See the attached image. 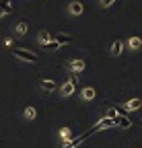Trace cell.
I'll return each instance as SVG.
<instances>
[{"mask_svg": "<svg viewBox=\"0 0 142 148\" xmlns=\"http://www.w3.org/2000/svg\"><path fill=\"white\" fill-rule=\"evenodd\" d=\"M95 132H93V127L88 130V132H84V134H80V136H76V138H72V140H68V142H62V148H76L78 144H82L88 136H93Z\"/></svg>", "mask_w": 142, "mask_h": 148, "instance_id": "1", "label": "cell"}, {"mask_svg": "<svg viewBox=\"0 0 142 148\" xmlns=\"http://www.w3.org/2000/svg\"><path fill=\"white\" fill-rule=\"evenodd\" d=\"M12 53L16 56V58H21V60H25V62H33V64L39 60L37 53H33V51H29V49H21V47H14Z\"/></svg>", "mask_w": 142, "mask_h": 148, "instance_id": "2", "label": "cell"}, {"mask_svg": "<svg viewBox=\"0 0 142 148\" xmlns=\"http://www.w3.org/2000/svg\"><path fill=\"white\" fill-rule=\"evenodd\" d=\"M76 74H72V76H70L68 78V82H64V86H62V95L64 97H70V95H72V92L76 90Z\"/></svg>", "mask_w": 142, "mask_h": 148, "instance_id": "3", "label": "cell"}, {"mask_svg": "<svg viewBox=\"0 0 142 148\" xmlns=\"http://www.w3.org/2000/svg\"><path fill=\"white\" fill-rule=\"evenodd\" d=\"M113 125H115V121H113L111 117L105 115L103 119H99V121L93 125V132H99V130H105V127H113Z\"/></svg>", "mask_w": 142, "mask_h": 148, "instance_id": "4", "label": "cell"}, {"mask_svg": "<svg viewBox=\"0 0 142 148\" xmlns=\"http://www.w3.org/2000/svg\"><path fill=\"white\" fill-rule=\"evenodd\" d=\"M115 125H117V127H121V130H128V127L132 125V121H130L128 117H123V115H117V119H115Z\"/></svg>", "mask_w": 142, "mask_h": 148, "instance_id": "5", "label": "cell"}, {"mask_svg": "<svg viewBox=\"0 0 142 148\" xmlns=\"http://www.w3.org/2000/svg\"><path fill=\"white\" fill-rule=\"evenodd\" d=\"M121 51H123V43H121L119 39H115V41H113V45H111V53L117 58V56H121Z\"/></svg>", "mask_w": 142, "mask_h": 148, "instance_id": "6", "label": "cell"}, {"mask_svg": "<svg viewBox=\"0 0 142 148\" xmlns=\"http://www.w3.org/2000/svg\"><path fill=\"white\" fill-rule=\"evenodd\" d=\"M68 66H70V70H72V72H80V70H84V62H82V60H72Z\"/></svg>", "mask_w": 142, "mask_h": 148, "instance_id": "7", "label": "cell"}, {"mask_svg": "<svg viewBox=\"0 0 142 148\" xmlns=\"http://www.w3.org/2000/svg\"><path fill=\"white\" fill-rule=\"evenodd\" d=\"M140 107H142V101H140V99H132V101L126 103V109H128V111H136V109H140Z\"/></svg>", "mask_w": 142, "mask_h": 148, "instance_id": "8", "label": "cell"}, {"mask_svg": "<svg viewBox=\"0 0 142 148\" xmlns=\"http://www.w3.org/2000/svg\"><path fill=\"white\" fill-rule=\"evenodd\" d=\"M39 86H41L43 90H47V92H51V90L56 88V84H54V82H51V80H45V78H41V80H39Z\"/></svg>", "mask_w": 142, "mask_h": 148, "instance_id": "9", "label": "cell"}, {"mask_svg": "<svg viewBox=\"0 0 142 148\" xmlns=\"http://www.w3.org/2000/svg\"><path fill=\"white\" fill-rule=\"evenodd\" d=\"M56 41H58L60 45H64V43H70V41H72V35H64V33H58V35H56Z\"/></svg>", "mask_w": 142, "mask_h": 148, "instance_id": "10", "label": "cell"}, {"mask_svg": "<svg viewBox=\"0 0 142 148\" xmlns=\"http://www.w3.org/2000/svg\"><path fill=\"white\" fill-rule=\"evenodd\" d=\"M82 99H86V101H91V99H95V88H91V86H86V88H82Z\"/></svg>", "mask_w": 142, "mask_h": 148, "instance_id": "11", "label": "cell"}, {"mask_svg": "<svg viewBox=\"0 0 142 148\" xmlns=\"http://www.w3.org/2000/svg\"><path fill=\"white\" fill-rule=\"evenodd\" d=\"M82 10H84V8H82V4H80V2H72V4H70V12L76 14V16H78V14H82Z\"/></svg>", "mask_w": 142, "mask_h": 148, "instance_id": "12", "label": "cell"}, {"mask_svg": "<svg viewBox=\"0 0 142 148\" xmlns=\"http://www.w3.org/2000/svg\"><path fill=\"white\" fill-rule=\"evenodd\" d=\"M27 31H29V25H27V21H21L19 25H16V33H19V35H27Z\"/></svg>", "mask_w": 142, "mask_h": 148, "instance_id": "13", "label": "cell"}, {"mask_svg": "<svg viewBox=\"0 0 142 148\" xmlns=\"http://www.w3.org/2000/svg\"><path fill=\"white\" fill-rule=\"evenodd\" d=\"M0 8L4 10V14H8V12L12 10V6H10V2H8V0H0Z\"/></svg>", "mask_w": 142, "mask_h": 148, "instance_id": "14", "label": "cell"}, {"mask_svg": "<svg viewBox=\"0 0 142 148\" xmlns=\"http://www.w3.org/2000/svg\"><path fill=\"white\" fill-rule=\"evenodd\" d=\"M130 47H134V49L142 47V39H140V37H132V39H130Z\"/></svg>", "mask_w": 142, "mask_h": 148, "instance_id": "15", "label": "cell"}, {"mask_svg": "<svg viewBox=\"0 0 142 148\" xmlns=\"http://www.w3.org/2000/svg\"><path fill=\"white\" fill-rule=\"evenodd\" d=\"M37 37H39V43H43V45H45V43H47V39H49V33H47V31H39V35H37Z\"/></svg>", "mask_w": 142, "mask_h": 148, "instance_id": "16", "label": "cell"}, {"mask_svg": "<svg viewBox=\"0 0 142 148\" xmlns=\"http://www.w3.org/2000/svg\"><path fill=\"white\" fill-rule=\"evenodd\" d=\"M25 115H27L29 119H35V115H37V111H35L33 107H27V109H25Z\"/></svg>", "mask_w": 142, "mask_h": 148, "instance_id": "17", "label": "cell"}, {"mask_svg": "<svg viewBox=\"0 0 142 148\" xmlns=\"http://www.w3.org/2000/svg\"><path fill=\"white\" fill-rule=\"evenodd\" d=\"M45 47H47V49H58V47H60V43H58V41H47V43H45Z\"/></svg>", "mask_w": 142, "mask_h": 148, "instance_id": "18", "label": "cell"}, {"mask_svg": "<svg viewBox=\"0 0 142 148\" xmlns=\"http://www.w3.org/2000/svg\"><path fill=\"white\" fill-rule=\"evenodd\" d=\"M60 136L68 140V138H70V130H68V127H62V130H60Z\"/></svg>", "mask_w": 142, "mask_h": 148, "instance_id": "19", "label": "cell"}, {"mask_svg": "<svg viewBox=\"0 0 142 148\" xmlns=\"http://www.w3.org/2000/svg\"><path fill=\"white\" fill-rule=\"evenodd\" d=\"M113 2H115V0H101L103 6H109V4H113Z\"/></svg>", "mask_w": 142, "mask_h": 148, "instance_id": "20", "label": "cell"}, {"mask_svg": "<svg viewBox=\"0 0 142 148\" xmlns=\"http://www.w3.org/2000/svg\"><path fill=\"white\" fill-rule=\"evenodd\" d=\"M2 14H4V10H2V8H0V16H2Z\"/></svg>", "mask_w": 142, "mask_h": 148, "instance_id": "21", "label": "cell"}, {"mask_svg": "<svg viewBox=\"0 0 142 148\" xmlns=\"http://www.w3.org/2000/svg\"><path fill=\"white\" fill-rule=\"evenodd\" d=\"M140 123H142V113H140Z\"/></svg>", "mask_w": 142, "mask_h": 148, "instance_id": "22", "label": "cell"}]
</instances>
